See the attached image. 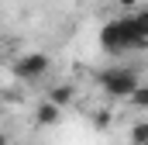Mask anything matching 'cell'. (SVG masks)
<instances>
[{
  "mask_svg": "<svg viewBox=\"0 0 148 145\" xmlns=\"http://www.w3.org/2000/svg\"><path fill=\"white\" fill-rule=\"evenodd\" d=\"M145 41H148V17L141 10L124 14V17H110L100 28V45L110 55H121L127 48H145Z\"/></svg>",
  "mask_w": 148,
  "mask_h": 145,
  "instance_id": "1",
  "label": "cell"
},
{
  "mask_svg": "<svg viewBox=\"0 0 148 145\" xmlns=\"http://www.w3.org/2000/svg\"><path fill=\"white\" fill-rule=\"evenodd\" d=\"M97 79H100L103 93L114 97V100H127L131 90L141 86V76H138V69H131V66H107V69H100Z\"/></svg>",
  "mask_w": 148,
  "mask_h": 145,
  "instance_id": "2",
  "label": "cell"
},
{
  "mask_svg": "<svg viewBox=\"0 0 148 145\" xmlns=\"http://www.w3.org/2000/svg\"><path fill=\"white\" fill-rule=\"evenodd\" d=\"M59 121H62V110L55 104H48V100H38V107H35V124L38 128H52Z\"/></svg>",
  "mask_w": 148,
  "mask_h": 145,
  "instance_id": "4",
  "label": "cell"
},
{
  "mask_svg": "<svg viewBox=\"0 0 148 145\" xmlns=\"http://www.w3.org/2000/svg\"><path fill=\"white\" fill-rule=\"evenodd\" d=\"M45 100H48V104H55V107L62 110V107H69V104L76 100V86H69V83H59V86H55V90H52Z\"/></svg>",
  "mask_w": 148,
  "mask_h": 145,
  "instance_id": "5",
  "label": "cell"
},
{
  "mask_svg": "<svg viewBox=\"0 0 148 145\" xmlns=\"http://www.w3.org/2000/svg\"><path fill=\"white\" fill-rule=\"evenodd\" d=\"M134 3H138V0H121V7H134Z\"/></svg>",
  "mask_w": 148,
  "mask_h": 145,
  "instance_id": "9",
  "label": "cell"
},
{
  "mask_svg": "<svg viewBox=\"0 0 148 145\" xmlns=\"http://www.w3.org/2000/svg\"><path fill=\"white\" fill-rule=\"evenodd\" d=\"M131 104H134L138 110L148 107V90H145V86H134V90H131Z\"/></svg>",
  "mask_w": 148,
  "mask_h": 145,
  "instance_id": "7",
  "label": "cell"
},
{
  "mask_svg": "<svg viewBox=\"0 0 148 145\" xmlns=\"http://www.w3.org/2000/svg\"><path fill=\"white\" fill-rule=\"evenodd\" d=\"M131 138H134V145H145L148 142V124L145 121H134V124H131Z\"/></svg>",
  "mask_w": 148,
  "mask_h": 145,
  "instance_id": "6",
  "label": "cell"
},
{
  "mask_svg": "<svg viewBox=\"0 0 148 145\" xmlns=\"http://www.w3.org/2000/svg\"><path fill=\"white\" fill-rule=\"evenodd\" d=\"M0 145H10V138H7V131H0Z\"/></svg>",
  "mask_w": 148,
  "mask_h": 145,
  "instance_id": "8",
  "label": "cell"
},
{
  "mask_svg": "<svg viewBox=\"0 0 148 145\" xmlns=\"http://www.w3.org/2000/svg\"><path fill=\"white\" fill-rule=\"evenodd\" d=\"M10 72H14V79H21V83H35V79H41V76L48 72V55H45V52H24V55L14 59Z\"/></svg>",
  "mask_w": 148,
  "mask_h": 145,
  "instance_id": "3",
  "label": "cell"
}]
</instances>
